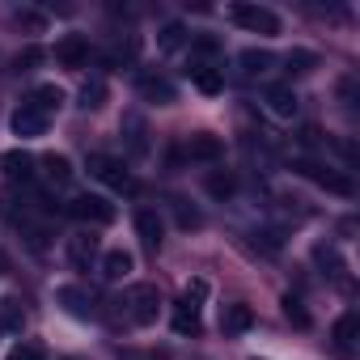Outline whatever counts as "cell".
Returning a JSON list of instances; mask_svg holds the SVG:
<instances>
[{
    "label": "cell",
    "instance_id": "ffe728a7",
    "mask_svg": "<svg viewBox=\"0 0 360 360\" xmlns=\"http://www.w3.org/2000/svg\"><path fill=\"white\" fill-rule=\"evenodd\" d=\"M131 267H136V259H131L127 250H106V255H102V276H106V280H127Z\"/></svg>",
    "mask_w": 360,
    "mask_h": 360
},
{
    "label": "cell",
    "instance_id": "9a60e30c",
    "mask_svg": "<svg viewBox=\"0 0 360 360\" xmlns=\"http://www.w3.org/2000/svg\"><path fill=\"white\" fill-rule=\"evenodd\" d=\"M238 64H242V77H246V81H255V77H267V72L276 68V56H271V51L250 47V51H242V56H238Z\"/></svg>",
    "mask_w": 360,
    "mask_h": 360
},
{
    "label": "cell",
    "instance_id": "7c38bea8",
    "mask_svg": "<svg viewBox=\"0 0 360 360\" xmlns=\"http://www.w3.org/2000/svg\"><path fill=\"white\" fill-rule=\"evenodd\" d=\"M34 157L30 153H22V148H13V153H5V174H9V183H22V187H30L34 183Z\"/></svg>",
    "mask_w": 360,
    "mask_h": 360
},
{
    "label": "cell",
    "instance_id": "d4e9b609",
    "mask_svg": "<svg viewBox=\"0 0 360 360\" xmlns=\"http://www.w3.org/2000/svg\"><path fill=\"white\" fill-rule=\"evenodd\" d=\"M314 68H318V56H314V51H301V47H297V51L284 56V72H288V77H305V72H314Z\"/></svg>",
    "mask_w": 360,
    "mask_h": 360
},
{
    "label": "cell",
    "instance_id": "ac0fdd59",
    "mask_svg": "<svg viewBox=\"0 0 360 360\" xmlns=\"http://www.w3.org/2000/svg\"><path fill=\"white\" fill-rule=\"evenodd\" d=\"M263 102H267V110H271L276 119H292V115H297V94H292L288 85H271Z\"/></svg>",
    "mask_w": 360,
    "mask_h": 360
},
{
    "label": "cell",
    "instance_id": "f1b7e54d",
    "mask_svg": "<svg viewBox=\"0 0 360 360\" xmlns=\"http://www.w3.org/2000/svg\"><path fill=\"white\" fill-rule=\"evenodd\" d=\"M284 318H288L297 330H305V326H309V314H305V305H301L297 297H284Z\"/></svg>",
    "mask_w": 360,
    "mask_h": 360
},
{
    "label": "cell",
    "instance_id": "44dd1931",
    "mask_svg": "<svg viewBox=\"0 0 360 360\" xmlns=\"http://www.w3.org/2000/svg\"><path fill=\"white\" fill-rule=\"evenodd\" d=\"M94 255H98V238H94V233H77V238L68 242V259H72L77 267L94 263Z\"/></svg>",
    "mask_w": 360,
    "mask_h": 360
},
{
    "label": "cell",
    "instance_id": "83f0119b",
    "mask_svg": "<svg viewBox=\"0 0 360 360\" xmlns=\"http://www.w3.org/2000/svg\"><path fill=\"white\" fill-rule=\"evenodd\" d=\"M30 102H34L39 110H47V115H51V110H60V102H64V94H60L56 85H39V89L30 94Z\"/></svg>",
    "mask_w": 360,
    "mask_h": 360
},
{
    "label": "cell",
    "instance_id": "cb8c5ba5",
    "mask_svg": "<svg viewBox=\"0 0 360 360\" xmlns=\"http://www.w3.org/2000/svg\"><path fill=\"white\" fill-rule=\"evenodd\" d=\"M233 191H238V178H233L229 169H212V174H208V195H212V200H229Z\"/></svg>",
    "mask_w": 360,
    "mask_h": 360
},
{
    "label": "cell",
    "instance_id": "2e32d148",
    "mask_svg": "<svg viewBox=\"0 0 360 360\" xmlns=\"http://www.w3.org/2000/svg\"><path fill=\"white\" fill-rule=\"evenodd\" d=\"M123 140H127L131 157H148V127L140 115H123Z\"/></svg>",
    "mask_w": 360,
    "mask_h": 360
},
{
    "label": "cell",
    "instance_id": "5bb4252c",
    "mask_svg": "<svg viewBox=\"0 0 360 360\" xmlns=\"http://www.w3.org/2000/svg\"><path fill=\"white\" fill-rule=\"evenodd\" d=\"M250 326H255V309H250V305L238 301V305H225V309H221V330H225V335H246Z\"/></svg>",
    "mask_w": 360,
    "mask_h": 360
},
{
    "label": "cell",
    "instance_id": "f546056e",
    "mask_svg": "<svg viewBox=\"0 0 360 360\" xmlns=\"http://www.w3.org/2000/svg\"><path fill=\"white\" fill-rule=\"evenodd\" d=\"M174 217H178V225H183V229H200V221H204V217H200L195 208H187L183 200H174Z\"/></svg>",
    "mask_w": 360,
    "mask_h": 360
},
{
    "label": "cell",
    "instance_id": "5b68a950",
    "mask_svg": "<svg viewBox=\"0 0 360 360\" xmlns=\"http://www.w3.org/2000/svg\"><path fill=\"white\" fill-rule=\"evenodd\" d=\"M157 309H161V292H157V284H136V288L127 292V318H131L136 326L157 322Z\"/></svg>",
    "mask_w": 360,
    "mask_h": 360
},
{
    "label": "cell",
    "instance_id": "4fadbf2b",
    "mask_svg": "<svg viewBox=\"0 0 360 360\" xmlns=\"http://www.w3.org/2000/svg\"><path fill=\"white\" fill-rule=\"evenodd\" d=\"M187 77H191V85H195L200 94H208V98L225 89V72H221L217 64H191V68H187Z\"/></svg>",
    "mask_w": 360,
    "mask_h": 360
},
{
    "label": "cell",
    "instance_id": "277c9868",
    "mask_svg": "<svg viewBox=\"0 0 360 360\" xmlns=\"http://www.w3.org/2000/svg\"><path fill=\"white\" fill-rule=\"evenodd\" d=\"M68 217L81 221V225H110L115 221V204L106 195H94V191H81L68 200Z\"/></svg>",
    "mask_w": 360,
    "mask_h": 360
},
{
    "label": "cell",
    "instance_id": "484cf974",
    "mask_svg": "<svg viewBox=\"0 0 360 360\" xmlns=\"http://www.w3.org/2000/svg\"><path fill=\"white\" fill-rule=\"evenodd\" d=\"M102 102H106V81L102 77H89L81 85V110H98Z\"/></svg>",
    "mask_w": 360,
    "mask_h": 360
},
{
    "label": "cell",
    "instance_id": "8fae6325",
    "mask_svg": "<svg viewBox=\"0 0 360 360\" xmlns=\"http://www.w3.org/2000/svg\"><path fill=\"white\" fill-rule=\"evenodd\" d=\"M183 157H191V161H221V157H225V144H221V136L200 131V136H191V140L183 144Z\"/></svg>",
    "mask_w": 360,
    "mask_h": 360
},
{
    "label": "cell",
    "instance_id": "4dcf8cb0",
    "mask_svg": "<svg viewBox=\"0 0 360 360\" xmlns=\"http://www.w3.org/2000/svg\"><path fill=\"white\" fill-rule=\"evenodd\" d=\"M9 360H47V356H43V352H39V347H30V343H18V347H13V356H9Z\"/></svg>",
    "mask_w": 360,
    "mask_h": 360
},
{
    "label": "cell",
    "instance_id": "4316f807",
    "mask_svg": "<svg viewBox=\"0 0 360 360\" xmlns=\"http://www.w3.org/2000/svg\"><path fill=\"white\" fill-rule=\"evenodd\" d=\"M217 51H221V43H217L212 34H195V39H191V56H195L191 64H208Z\"/></svg>",
    "mask_w": 360,
    "mask_h": 360
},
{
    "label": "cell",
    "instance_id": "7a4b0ae2",
    "mask_svg": "<svg viewBox=\"0 0 360 360\" xmlns=\"http://www.w3.org/2000/svg\"><path fill=\"white\" fill-rule=\"evenodd\" d=\"M297 174H305L314 187H322V191H330V195H343V200L356 195V183H352L343 169H335V165H322V161H297Z\"/></svg>",
    "mask_w": 360,
    "mask_h": 360
},
{
    "label": "cell",
    "instance_id": "6da1fadb",
    "mask_svg": "<svg viewBox=\"0 0 360 360\" xmlns=\"http://www.w3.org/2000/svg\"><path fill=\"white\" fill-rule=\"evenodd\" d=\"M89 174L98 178V183H106L110 191H123V195H136L140 183L131 178V169L119 161V157H106V153H89Z\"/></svg>",
    "mask_w": 360,
    "mask_h": 360
},
{
    "label": "cell",
    "instance_id": "7402d4cb",
    "mask_svg": "<svg viewBox=\"0 0 360 360\" xmlns=\"http://www.w3.org/2000/svg\"><path fill=\"white\" fill-rule=\"evenodd\" d=\"M187 39H191V34H187V26H183V22H165V26L157 30V47H161V51H178Z\"/></svg>",
    "mask_w": 360,
    "mask_h": 360
},
{
    "label": "cell",
    "instance_id": "3957f363",
    "mask_svg": "<svg viewBox=\"0 0 360 360\" xmlns=\"http://www.w3.org/2000/svg\"><path fill=\"white\" fill-rule=\"evenodd\" d=\"M229 18H233L242 30H250V34H263V39L280 34V18H276L267 5H255V0H238V5H229Z\"/></svg>",
    "mask_w": 360,
    "mask_h": 360
},
{
    "label": "cell",
    "instance_id": "8992f818",
    "mask_svg": "<svg viewBox=\"0 0 360 360\" xmlns=\"http://www.w3.org/2000/svg\"><path fill=\"white\" fill-rule=\"evenodd\" d=\"M9 127H13V136H22V140H34V136H47V127H51V115H47V110H39V106L26 98V102L13 110Z\"/></svg>",
    "mask_w": 360,
    "mask_h": 360
},
{
    "label": "cell",
    "instance_id": "ba28073f",
    "mask_svg": "<svg viewBox=\"0 0 360 360\" xmlns=\"http://www.w3.org/2000/svg\"><path fill=\"white\" fill-rule=\"evenodd\" d=\"M56 64L60 68H85L89 64V39L85 34H64L56 43Z\"/></svg>",
    "mask_w": 360,
    "mask_h": 360
},
{
    "label": "cell",
    "instance_id": "d6986e66",
    "mask_svg": "<svg viewBox=\"0 0 360 360\" xmlns=\"http://www.w3.org/2000/svg\"><path fill=\"white\" fill-rule=\"evenodd\" d=\"M39 165H43V178H47L51 187H64L68 178H72V161H68L64 153H47V157H43Z\"/></svg>",
    "mask_w": 360,
    "mask_h": 360
},
{
    "label": "cell",
    "instance_id": "30bf717a",
    "mask_svg": "<svg viewBox=\"0 0 360 360\" xmlns=\"http://www.w3.org/2000/svg\"><path fill=\"white\" fill-rule=\"evenodd\" d=\"M56 301L72 314V318H94L98 314V301H94V292H85V288H77V284H64L60 292H56Z\"/></svg>",
    "mask_w": 360,
    "mask_h": 360
},
{
    "label": "cell",
    "instance_id": "603a6c76",
    "mask_svg": "<svg viewBox=\"0 0 360 360\" xmlns=\"http://www.w3.org/2000/svg\"><path fill=\"white\" fill-rule=\"evenodd\" d=\"M356 326H360L356 314H343V318L335 322V347H339V352H356Z\"/></svg>",
    "mask_w": 360,
    "mask_h": 360
},
{
    "label": "cell",
    "instance_id": "52a82bcc",
    "mask_svg": "<svg viewBox=\"0 0 360 360\" xmlns=\"http://www.w3.org/2000/svg\"><path fill=\"white\" fill-rule=\"evenodd\" d=\"M136 238H140V246H144L148 255L161 250V242H165V221L157 217V208H136Z\"/></svg>",
    "mask_w": 360,
    "mask_h": 360
},
{
    "label": "cell",
    "instance_id": "e0dca14e",
    "mask_svg": "<svg viewBox=\"0 0 360 360\" xmlns=\"http://www.w3.org/2000/svg\"><path fill=\"white\" fill-rule=\"evenodd\" d=\"M174 330L178 335H195L200 330V301H191V297L174 301Z\"/></svg>",
    "mask_w": 360,
    "mask_h": 360
},
{
    "label": "cell",
    "instance_id": "9c48e42d",
    "mask_svg": "<svg viewBox=\"0 0 360 360\" xmlns=\"http://www.w3.org/2000/svg\"><path fill=\"white\" fill-rule=\"evenodd\" d=\"M136 89H140V98H148V102H157V106H169V102L178 98L174 81H165V77H157V72H140V77H136Z\"/></svg>",
    "mask_w": 360,
    "mask_h": 360
}]
</instances>
